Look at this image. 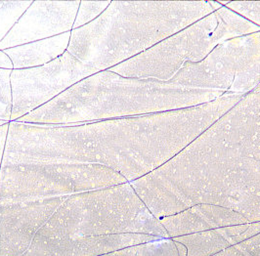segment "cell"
<instances>
[{
	"mask_svg": "<svg viewBox=\"0 0 260 256\" xmlns=\"http://www.w3.org/2000/svg\"><path fill=\"white\" fill-rule=\"evenodd\" d=\"M111 2H112L111 0L80 1L73 29H77L81 26L90 24L104 12L105 10L108 8V6L111 4Z\"/></svg>",
	"mask_w": 260,
	"mask_h": 256,
	"instance_id": "cell-12",
	"label": "cell"
},
{
	"mask_svg": "<svg viewBox=\"0 0 260 256\" xmlns=\"http://www.w3.org/2000/svg\"><path fill=\"white\" fill-rule=\"evenodd\" d=\"M71 31L63 35L29 42L4 50L13 63L14 70L29 69L48 64L68 51Z\"/></svg>",
	"mask_w": 260,
	"mask_h": 256,
	"instance_id": "cell-9",
	"label": "cell"
},
{
	"mask_svg": "<svg viewBox=\"0 0 260 256\" xmlns=\"http://www.w3.org/2000/svg\"><path fill=\"white\" fill-rule=\"evenodd\" d=\"M12 71L13 70L0 69V126L11 122L13 110Z\"/></svg>",
	"mask_w": 260,
	"mask_h": 256,
	"instance_id": "cell-11",
	"label": "cell"
},
{
	"mask_svg": "<svg viewBox=\"0 0 260 256\" xmlns=\"http://www.w3.org/2000/svg\"><path fill=\"white\" fill-rule=\"evenodd\" d=\"M218 90L185 86L171 80L125 77L110 70L80 80L51 102L16 122L73 124L150 115L211 102Z\"/></svg>",
	"mask_w": 260,
	"mask_h": 256,
	"instance_id": "cell-3",
	"label": "cell"
},
{
	"mask_svg": "<svg viewBox=\"0 0 260 256\" xmlns=\"http://www.w3.org/2000/svg\"><path fill=\"white\" fill-rule=\"evenodd\" d=\"M171 81L223 94L253 92L260 84V30L222 42L202 62L185 65Z\"/></svg>",
	"mask_w": 260,
	"mask_h": 256,
	"instance_id": "cell-6",
	"label": "cell"
},
{
	"mask_svg": "<svg viewBox=\"0 0 260 256\" xmlns=\"http://www.w3.org/2000/svg\"><path fill=\"white\" fill-rule=\"evenodd\" d=\"M79 3L78 0H34L0 42V50L72 31Z\"/></svg>",
	"mask_w": 260,
	"mask_h": 256,
	"instance_id": "cell-8",
	"label": "cell"
},
{
	"mask_svg": "<svg viewBox=\"0 0 260 256\" xmlns=\"http://www.w3.org/2000/svg\"><path fill=\"white\" fill-rule=\"evenodd\" d=\"M34 0H0V42Z\"/></svg>",
	"mask_w": 260,
	"mask_h": 256,
	"instance_id": "cell-10",
	"label": "cell"
},
{
	"mask_svg": "<svg viewBox=\"0 0 260 256\" xmlns=\"http://www.w3.org/2000/svg\"><path fill=\"white\" fill-rule=\"evenodd\" d=\"M221 7L212 0H113L96 20L71 31L68 52L98 72L111 70Z\"/></svg>",
	"mask_w": 260,
	"mask_h": 256,
	"instance_id": "cell-2",
	"label": "cell"
},
{
	"mask_svg": "<svg viewBox=\"0 0 260 256\" xmlns=\"http://www.w3.org/2000/svg\"><path fill=\"white\" fill-rule=\"evenodd\" d=\"M96 73L97 70L81 63L68 51L48 64L13 70L11 122L51 102L66 90Z\"/></svg>",
	"mask_w": 260,
	"mask_h": 256,
	"instance_id": "cell-7",
	"label": "cell"
},
{
	"mask_svg": "<svg viewBox=\"0 0 260 256\" xmlns=\"http://www.w3.org/2000/svg\"><path fill=\"white\" fill-rule=\"evenodd\" d=\"M0 69L4 70H14L13 63L10 57L4 50H0Z\"/></svg>",
	"mask_w": 260,
	"mask_h": 256,
	"instance_id": "cell-14",
	"label": "cell"
},
{
	"mask_svg": "<svg viewBox=\"0 0 260 256\" xmlns=\"http://www.w3.org/2000/svg\"><path fill=\"white\" fill-rule=\"evenodd\" d=\"M159 217L219 205L260 221V93L250 92L168 164L144 178Z\"/></svg>",
	"mask_w": 260,
	"mask_h": 256,
	"instance_id": "cell-1",
	"label": "cell"
},
{
	"mask_svg": "<svg viewBox=\"0 0 260 256\" xmlns=\"http://www.w3.org/2000/svg\"><path fill=\"white\" fill-rule=\"evenodd\" d=\"M222 6L229 8L260 27V1H218Z\"/></svg>",
	"mask_w": 260,
	"mask_h": 256,
	"instance_id": "cell-13",
	"label": "cell"
},
{
	"mask_svg": "<svg viewBox=\"0 0 260 256\" xmlns=\"http://www.w3.org/2000/svg\"><path fill=\"white\" fill-rule=\"evenodd\" d=\"M254 92H258V93H260V84L256 87V89L254 90Z\"/></svg>",
	"mask_w": 260,
	"mask_h": 256,
	"instance_id": "cell-15",
	"label": "cell"
},
{
	"mask_svg": "<svg viewBox=\"0 0 260 256\" xmlns=\"http://www.w3.org/2000/svg\"><path fill=\"white\" fill-rule=\"evenodd\" d=\"M108 167L58 162H3L0 169V203L66 197L126 183Z\"/></svg>",
	"mask_w": 260,
	"mask_h": 256,
	"instance_id": "cell-5",
	"label": "cell"
},
{
	"mask_svg": "<svg viewBox=\"0 0 260 256\" xmlns=\"http://www.w3.org/2000/svg\"><path fill=\"white\" fill-rule=\"evenodd\" d=\"M259 30L247 19L222 6L110 71L122 77L169 81L185 65L202 62L222 42Z\"/></svg>",
	"mask_w": 260,
	"mask_h": 256,
	"instance_id": "cell-4",
	"label": "cell"
}]
</instances>
